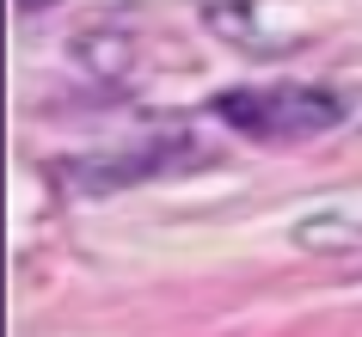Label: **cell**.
Instances as JSON below:
<instances>
[{"mask_svg":"<svg viewBox=\"0 0 362 337\" xmlns=\"http://www.w3.org/2000/svg\"><path fill=\"white\" fill-rule=\"evenodd\" d=\"M264 0H209L203 6V25H209L215 37H228V43H246V49H258L264 43Z\"/></svg>","mask_w":362,"mask_h":337,"instance_id":"4","label":"cell"},{"mask_svg":"<svg viewBox=\"0 0 362 337\" xmlns=\"http://www.w3.org/2000/svg\"><path fill=\"white\" fill-rule=\"evenodd\" d=\"M74 56H80V61H93L98 74H117V68H123V56H129V43H123V37H80V43H74Z\"/></svg>","mask_w":362,"mask_h":337,"instance_id":"5","label":"cell"},{"mask_svg":"<svg viewBox=\"0 0 362 337\" xmlns=\"http://www.w3.org/2000/svg\"><path fill=\"white\" fill-rule=\"evenodd\" d=\"M215 117L233 123L252 141H307V135L332 129L344 117V105L320 86H264V93H221L215 98Z\"/></svg>","mask_w":362,"mask_h":337,"instance_id":"1","label":"cell"},{"mask_svg":"<svg viewBox=\"0 0 362 337\" xmlns=\"http://www.w3.org/2000/svg\"><path fill=\"white\" fill-rule=\"evenodd\" d=\"M295 245L301 252H362V190L320 203L307 221H295Z\"/></svg>","mask_w":362,"mask_h":337,"instance_id":"3","label":"cell"},{"mask_svg":"<svg viewBox=\"0 0 362 337\" xmlns=\"http://www.w3.org/2000/svg\"><path fill=\"white\" fill-rule=\"evenodd\" d=\"M191 141L185 135H166V141H141V148H117V153H93V160H74L62 172L74 190L86 196H105V190H129V184H148L160 172H172L178 160H191Z\"/></svg>","mask_w":362,"mask_h":337,"instance_id":"2","label":"cell"},{"mask_svg":"<svg viewBox=\"0 0 362 337\" xmlns=\"http://www.w3.org/2000/svg\"><path fill=\"white\" fill-rule=\"evenodd\" d=\"M25 6H31V13H37V0H25Z\"/></svg>","mask_w":362,"mask_h":337,"instance_id":"6","label":"cell"}]
</instances>
